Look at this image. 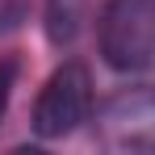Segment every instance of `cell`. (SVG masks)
<instances>
[{
    "label": "cell",
    "mask_w": 155,
    "mask_h": 155,
    "mask_svg": "<svg viewBox=\"0 0 155 155\" xmlns=\"http://www.w3.org/2000/svg\"><path fill=\"white\" fill-rule=\"evenodd\" d=\"M101 59L122 71H155V0H105L97 13Z\"/></svg>",
    "instance_id": "6da1fadb"
},
{
    "label": "cell",
    "mask_w": 155,
    "mask_h": 155,
    "mask_svg": "<svg viewBox=\"0 0 155 155\" xmlns=\"http://www.w3.org/2000/svg\"><path fill=\"white\" fill-rule=\"evenodd\" d=\"M84 122H92V76L84 63L67 59L46 76L38 101H34L29 126L38 138H67Z\"/></svg>",
    "instance_id": "7a4b0ae2"
},
{
    "label": "cell",
    "mask_w": 155,
    "mask_h": 155,
    "mask_svg": "<svg viewBox=\"0 0 155 155\" xmlns=\"http://www.w3.org/2000/svg\"><path fill=\"white\" fill-rule=\"evenodd\" d=\"M92 134L105 151H155V84L122 88L97 105Z\"/></svg>",
    "instance_id": "3957f363"
},
{
    "label": "cell",
    "mask_w": 155,
    "mask_h": 155,
    "mask_svg": "<svg viewBox=\"0 0 155 155\" xmlns=\"http://www.w3.org/2000/svg\"><path fill=\"white\" fill-rule=\"evenodd\" d=\"M84 8L88 0H46V13H42V25H46V38L51 46H71L84 29Z\"/></svg>",
    "instance_id": "277c9868"
},
{
    "label": "cell",
    "mask_w": 155,
    "mask_h": 155,
    "mask_svg": "<svg viewBox=\"0 0 155 155\" xmlns=\"http://www.w3.org/2000/svg\"><path fill=\"white\" fill-rule=\"evenodd\" d=\"M17 59H0V122H4V113H8V101H13V88H17Z\"/></svg>",
    "instance_id": "5b68a950"
}]
</instances>
